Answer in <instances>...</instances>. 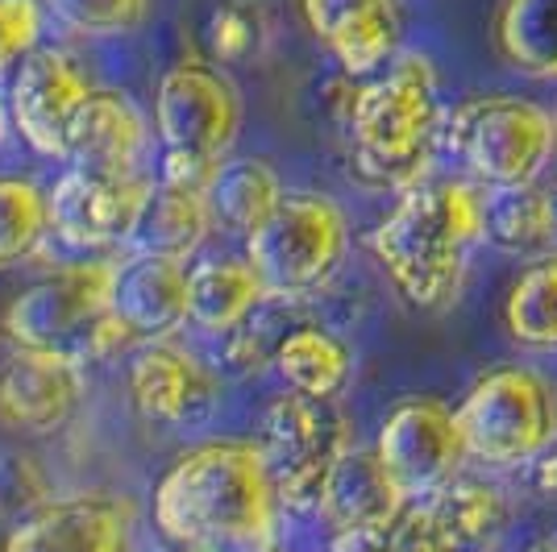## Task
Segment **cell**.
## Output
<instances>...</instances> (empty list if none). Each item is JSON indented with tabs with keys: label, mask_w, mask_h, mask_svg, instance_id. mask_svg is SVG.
I'll list each match as a JSON object with an SVG mask.
<instances>
[{
	"label": "cell",
	"mask_w": 557,
	"mask_h": 552,
	"mask_svg": "<svg viewBox=\"0 0 557 552\" xmlns=\"http://www.w3.org/2000/svg\"><path fill=\"white\" fill-rule=\"evenodd\" d=\"M88 96H92V84L84 79V71L75 67L71 54L38 47L13 71V88H9L13 129L22 134L29 150L47 159H63L71 116L79 113Z\"/></svg>",
	"instance_id": "obj_13"
},
{
	"label": "cell",
	"mask_w": 557,
	"mask_h": 552,
	"mask_svg": "<svg viewBox=\"0 0 557 552\" xmlns=\"http://www.w3.org/2000/svg\"><path fill=\"white\" fill-rule=\"evenodd\" d=\"M212 229L209 196L205 191H180L154 179L146 204L138 212V225L129 233V250L166 258V262H187L191 253L205 246Z\"/></svg>",
	"instance_id": "obj_21"
},
{
	"label": "cell",
	"mask_w": 557,
	"mask_h": 552,
	"mask_svg": "<svg viewBox=\"0 0 557 552\" xmlns=\"http://www.w3.org/2000/svg\"><path fill=\"white\" fill-rule=\"evenodd\" d=\"M255 444L271 469L278 506L292 515H317L329 474L354 449V428L337 403L287 391L262 407Z\"/></svg>",
	"instance_id": "obj_7"
},
{
	"label": "cell",
	"mask_w": 557,
	"mask_h": 552,
	"mask_svg": "<svg viewBox=\"0 0 557 552\" xmlns=\"http://www.w3.org/2000/svg\"><path fill=\"white\" fill-rule=\"evenodd\" d=\"M408 506L404 490L392 482L374 449H349L329 474L325 494H321V519L333 531L349 528H392L399 511Z\"/></svg>",
	"instance_id": "obj_20"
},
{
	"label": "cell",
	"mask_w": 557,
	"mask_h": 552,
	"mask_svg": "<svg viewBox=\"0 0 557 552\" xmlns=\"http://www.w3.org/2000/svg\"><path fill=\"white\" fill-rule=\"evenodd\" d=\"M129 399L150 424L200 428L216 412L221 382L191 353H180L171 346H146L129 362Z\"/></svg>",
	"instance_id": "obj_15"
},
{
	"label": "cell",
	"mask_w": 557,
	"mask_h": 552,
	"mask_svg": "<svg viewBox=\"0 0 557 552\" xmlns=\"http://www.w3.org/2000/svg\"><path fill=\"white\" fill-rule=\"evenodd\" d=\"M50 233V196L29 179H0V266H17Z\"/></svg>",
	"instance_id": "obj_29"
},
{
	"label": "cell",
	"mask_w": 557,
	"mask_h": 552,
	"mask_svg": "<svg viewBox=\"0 0 557 552\" xmlns=\"http://www.w3.org/2000/svg\"><path fill=\"white\" fill-rule=\"evenodd\" d=\"M349 250V221L321 191H287L267 225L246 237V262L271 296H317Z\"/></svg>",
	"instance_id": "obj_8"
},
{
	"label": "cell",
	"mask_w": 557,
	"mask_h": 552,
	"mask_svg": "<svg viewBox=\"0 0 557 552\" xmlns=\"http://www.w3.org/2000/svg\"><path fill=\"white\" fill-rule=\"evenodd\" d=\"M278 494L255 440H209L166 465L150 519L166 544L196 552H275Z\"/></svg>",
	"instance_id": "obj_1"
},
{
	"label": "cell",
	"mask_w": 557,
	"mask_h": 552,
	"mask_svg": "<svg viewBox=\"0 0 557 552\" xmlns=\"http://www.w3.org/2000/svg\"><path fill=\"white\" fill-rule=\"evenodd\" d=\"M209 212L216 229L233 237H250L267 225V216L283 204V184H278L275 166L262 159H225L221 171L209 184Z\"/></svg>",
	"instance_id": "obj_24"
},
{
	"label": "cell",
	"mask_w": 557,
	"mask_h": 552,
	"mask_svg": "<svg viewBox=\"0 0 557 552\" xmlns=\"http://www.w3.org/2000/svg\"><path fill=\"white\" fill-rule=\"evenodd\" d=\"M42 38V0H0V71L22 63Z\"/></svg>",
	"instance_id": "obj_32"
},
{
	"label": "cell",
	"mask_w": 557,
	"mask_h": 552,
	"mask_svg": "<svg viewBox=\"0 0 557 552\" xmlns=\"http://www.w3.org/2000/svg\"><path fill=\"white\" fill-rule=\"evenodd\" d=\"M275 369L287 391L337 403V394L346 391L349 374H354V353L325 324L304 321L275 349Z\"/></svg>",
	"instance_id": "obj_23"
},
{
	"label": "cell",
	"mask_w": 557,
	"mask_h": 552,
	"mask_svg": "<svg viewBox=\"0 0 557 552\" xmlns=\"http://www.w3.org/2000/svg\"><path fill=\"white\" fill-rule=\"evenodd\" d=\"M549 216H554V246H557V184L549 187Z\"/></svg>",
	"instance_id": "obj_37"
},
{
	"label": "cell",
	"mask_w": 557,
	"mask_h": 552,
	"mask_svg": "<svg viewBox=\"0 0 557 552\" xmlns=\"http://www.w3.org/2000/svg\"><path fill=\"white\" fill-rule=\"evenodd\" d=\"M200 38L216 63H255L271 42V13L262 0H216Z\"/></svg>",
	"instance_id": "obj_28"
},
{
	"label": "cell",
	"mask_w": 557,
	"mask_h": 552,
	"mask_svg": "<svg viewBox=\"0 0 557 552\" xmlns=\"http://www.w3.org/2000/svg\"><path fill=\"white\" fill-rule=\"evenodd\" d=\"M47 4L71 34H88V38L134 34L150 17V0H47Z\"/></svg>",
	"instance_id": "obj_30"
},
{
	"label": "cell",
	"mask_w": 557,
	"mask_h": 552,
	"mask_svg": "<svg viewBox=\"0 0 557 552\" xmlns=\"http://www.w3.org/2000/svg\"><path fill=\"white\" fill-rule=\"evenodd\" d=\"M134 511L125 499L75 494L47 499L13 524L0 552H125Z\"/></svg>",
	"instance_id": "obj_14"
},
{
	"label": "cell",
	"mask_w": 557,
	"mask_h": 552,
	"mask_svg": "<svg viewBox=\"0 0 557 552\" xmlns=\"http://www.w3.org/2000/svg\"><path fill=\"white\" fill-rule=\"evenodd\" d=\"M504 333L524 353H557V250L516 275L504 296Z\"/></svg>",
	"instance_id": "obj_26"
},
{
	"label": "cell",
	"mask_w": 557,
	"mask_h": 552,
	"mask_svg": "<svg viewBox=\"0 0 557 552\" xmlns=\"http://www.w3.org/2000/svg\"><path fill=\"white\" fill-rule=\"evenodd\" d=\"M116 262H75L54 275L29 283L17 300L4 308V337L17 349L59 353L75 366L100 362L134 337L121 328L109 308Z\"/></svg>",
	"instance_id": "obj_5"
},
{
	"label": "cell",
	"mask_w": 557,
	"mask_h": 552,
	"mask_svg": "<svg viewBox=\"0 0 557 552\" xmlns=\"http://www.w3.org/2000/svg\"><path fill=\"white\" fill-rule=\"evenodd\" d=\"M499 253L511 258H541L554 253V216L545 187H508L487 191V237Z\"/></svg>",
	"instance_id": "obj_27"
},
{
	"label": "cell",
	"mask_w": 557,
	"mask_h": 552,
	"mask_svg": "<svg viewBox=\"0 0 557 552\" xmlns=\"http://www.w3.org/2000/svg\"><path fill=\"white\" fill-rule=\"evenodd\" d=\"M495 50L529 79H557V0H499Z\"/></svg>",
	"instance_id": "obj_25"
},
{
	"label": "cell",
	"mask_w": 557,
	"mask_h": 552,
	"mask_svg": "<svg viewBox=\"0 0 557 552\" xmlns=\"http://www.w3.org/2000/svg\"><path fill=\"white\" fill-rule=\"evenodd\" d=\"M146 150V121L138 104L113 88H92V96L71 116L63 159L67 171L104 175V179H129L141 175L138 162Z\"/></svg>",
	"instance_id": "obj_17"
},
{
	"label": "cell",
	"mask_w": 557,
	"mask_h": 552,
	"mask_svg": "<svg viewBox=\"0 0 557 552\" xmlns=\"http://www.w3.org/2000/svg\"><path fill=\"white\" fill-rule=\"evenodd\" d=\"M221 171V162L209 159H191V154H175V150H163V162H159V184L180 187V191H209L212 175Z\"/></svg>",
	"instance_id": "obj_33"
},
{
	"label": "cell",
	"mask_w": 557,
	"mask_h": 552,
	"mask_svg": "<svg viewBox=\"0 0 557 552\" xmlns=\"http://www.w3.org/2000/svg\"><path fill=\"white\" fill-rule=\"evenodd\" d=\"M312 38L342 63V75L371 79L399 59L395 0H300Z\"/></svg>",
	"instance_id": "obj_16"
},
{
	"label": "cell",
	"mask_w": 557,
	"mask_h": 552,
	"mask_svg": "<svg viewBox=\"0 0 557 552\" xmlns=\"http://www.w3.org/2000/svg\"><path fill=\"white\" fill-rule=\"evenodd\" d=\"M442 154L483 191L533 187L557 154V116L529 96H466L445 113Z\"/></svg>",
	"instance_id": "obj_4"
},
{
	"label": "cell",
	"mask_w": 557,
	"mask_h": 552,
	"mask_svg": "<svg viewBox=\"0 0 557 552\" xmlns=\"http://www.w3.org/2000/svg\"><path fill=\"white\" fill-rule=\"evenodd\" d=\"M529 486L545 503H557V440L529 465Z\"/></svg>",
	"instance_id": "obj_35"
},
{
	"label": "cell",
	"mask_w": 557,
	"mask_h": 552,
	"mask_svg": "<svg viewBox=\"0 0 557 552\" xmlns=\"http://www.w3.org/2000/svg\"><path fill=\"white\" fill-rule=\"evenodd\" d=\"M47 474L38 469V461L0 449V519H25L47 503Z\"/></svg>",
	"instance_id": "obj_31"
},
{
	"label": "cell",
	"mask_w": 557,
	"mask_h": 552,
	"mask_svg": "<svg viewBox=\"0 0 557 552\" xmlns=\"http://www.w3.org/2000/svg\"><path fill=\"white\" fill-rule=\"evenodd\" d=\"M442 79L429 54H399L362 79L349 109V175L367 191H412L429 184L442 154Z\"/></svg>",
	"instance_id": "obj_3"
},
{
	"label": "cell",
	"mask_w": 557,
	"mask_h": 552,
	"mask_svg": "<svg viewBox=\"0 0 557 552\" xmlns=\"http://www.w3.org/2000/svg\"><path fill=\"white\" fill-rule=\"evenodd\" d=\"M84 399V366L59 353L17 349L0 366V424L13 432H59Z\"/></svg>",
	"instance_id": "obj_18"
},
{
	"label": "cell",
	"mask_w": 557,
	"mask_h": 552,
	"mask_svg": "<svg viewBox=\"0 0 557 552\" xmlns=\"http://www.w3.org/2000/svg\"><path fill=\"white\" fill-rule=\"evenodd\" d=\"M529 552H557V531H554V536H541Z\"/></svg>",
	"instance_id": "obj_36"
},
{
	"label": "cell",
	"mask_w": 557,
	"mask_h": 552,
	"mask_svg": "<svg viewBox=\"0 0 557 552\" xmlns=\"http://www.w3.org/2000/svg\"><path fill=\"white\" fill-rule=\"evenodd\" d=\"M487 237V191L470 179H429L404 191L367 237L399 300L417 312L458 303L470 253Z\"/></svg>",
	"instance_id": "obj_2"
},
{
	"label": "cell",
	"mask_w": 557,
	"mask_h": 552,
	"mask_svg": "<svg viewBox=\"0 0 557 552\" xmlns=\"http://www.w3.org/2000/svg\"><path fill=\"white\" fill-rule=\"evenodd\" d=\"M267 296V283L246 258H216L187 271V321L212 337L237 328Z\"/></svg>",
	"instance_id": "obj_22"
},
{
	"label": "cell",
	"mask_w": 557,
	"mask_h": 552,
	"mask_svg": "<svg viewBox=\"0 0 557 552\" xmlns=\"http://www.w3.org/2000/svg\"><path fill=\"white\" fill-rule=\"evenodd\" d=\"M454 412L470 461L520 469L557 440V382L536 366L508 362L479 374Z\"/></svg>",
	"instance_id": "obj_6"
},
{
	"label": "cell",
	"mask_w": 557,
	"mask_h": 552,
	"mask_svg": "<svg viewBox=\"0 0 557 552\" xmlns=\"http://www.w3.org/2000/svg\"><path fill=\"white\" fill-rule=\"evenodd\" d=\"M154 179H104L84 171H63V179L50 187V233L75 250H104L129 241L138 225V212L150 196Z\"/></svg>",
	"instance_id": "obj_12"
},
{
	"label": "cell",
	"mask_w": 557,
	"mask_h": 552,
	"mask_svg": "<svg viewBox=\"0 0 557 552\" xmlns=\"http://www.w3.org/2000/svg\"><path fill=\"white\" fill-rule=\"evenodd\" d=\"M329 552H395L392 528H349L333 531Z\"/></svg>",
	"instance_id": "obj_34"
},
{
	"label": "cell",
	"mask_w": 557,
	"mask_h": 552,
	"mask_svg": "<svg viewBox=\"0 0 557 552\" xmlns=\"http://www.w3.org/2000/svg\"><path fill=\"white\" fill-rule=\"evenodd\" d=\"M109 308L134 341L159 346L180 324H187V266L150 253H129L113 266Z\"/></svg>",
	"instance_id": "obj_19"
},
{
	"label": "cell",
	"mask_w": 557,
	"mask_h": 552,
	"mask_svg": "<svg viewBox=\"0 0 557 552\" xmlns=\"http://www.w3.org/2000/svg\"><path fill=\"white\" fill-rule=\"evenodd\" d=\"M4 125H9V116H4V104H0V138H4Z\"/></svg>",
	"instance_id": "obj_38"
},
{
	"label": "cell",
	"mask_w": 557,
	"mask_h": 552,
	"mask_svg": "<svg viewBox=\"0 0 557 552\" xmlns=\"http://www.w3.org/2000/svg\"><path fill=\"white\" fill-rule=\"evenodd\" d=\"M154 129L163 138V150L225 162L242 129L237 88L209 63H180L159 79Z\"/></svg>",
	"instance_id": "obj_11"
},
{
	"label": "cell",
	"mask_w": 557,
	"mask_h": 552,
	"mask_svg": "<svg viewBox=\"0 0 557 552\" xmlns=\"http://www.w3.org/2000/svg\"><path fill=\"white\" fill-rule=\"evenodd\" d=\"M511 524L508 494L487 478L458 474L449 486L433 490L399 511L392 524L395 552H487Z\"/></svg>",
	"instance_id": "obj_10"
},
{
	"label": "cell",
	"mask_w": 557,
	"mask_h": 552,
	"mask_svg": "<svg viewBox=\"0 0 557 552\" xmlns=\"http://www.w3.org/2000/svg\"><path fill=\"white\" fill-rule=\"evenodd\" d=\"M374 453L408 503L449 486L458 474H466V461H470L458 412L442 399H424V394L404 399L383 415Z\"/></svg>",
	"instance_id": "obj_9"
}]
</instances>
